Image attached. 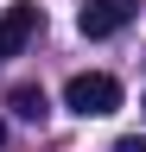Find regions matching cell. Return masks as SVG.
Masks as SVG:
<instances>
[{
	"mask_svg": "<svg viewBox=\"0 0 146 152\" xmlns=\"http://www.w3.org/2000/svg\"><path fill=\"white\" fill-rule=\"evenodd\" d=\"M64 108L83 114V121H102V114L121 108V83H114L108 70H83V76H70V83H64Z\"/></svg>",
	"mask_w": 146,
	"mask_h": 152,
	"instance_id": "cell-1",
	"label": "cell"
},
{
	"mask_svg": "<svg viewBox=\"0 0 146 152\" xmlns=\"http://www.w3.org/2000/svg\"><path fill=\"white\" fill-rule=\"evenodd\" d=\"M127 26H134V0H83V13H76L83 38H114Z\"/></svg>",
	"mask_w": 146,
	"mask_h": 152,
	"instance_id": "cell-2",
	"label": "cell"
},
{
	"mask_svg": "<svg viewBox=\"0 0 146 152\" xmlns=\"http://www.w3.org/2000/svg\"><path fill=\"white\" fill-rule=\"evenodd\" d=\"M38 26H45V13L32 7V0H13V7L0 13V57H19L32 38H38Z\"/></svg>",
	"mask_w": 146,
	"mask_h": 152,
	"instance_id": "cell-3",
	"label": "cell"
},
{
	"mask_svg": "<svg viewBox=\"0 0 146 152\" xmlns=\"http://www.w3.org/2000/svg\"><path fill=\"white\" fill-rule=\"evenodd\" d=\"M7 108L19 114V121H32V127H38L45 114H51V102H45V89H38V83H19V89L7 95Z\"/></svg>",
	"mask_w": 146,
	"mask_h": 152,
	"instance_id": "cell-4",
	"label": "cell"
},
{
	"mask_svg": "<svg viewBox=\"0 0 146 152\" xmlns=\"http://www.w3.org/2000/svg\"><path fill=\"white\" fill-rule=\"evenodd\" d=\"M114 152H146V140H140V133H127V140H121Z\"/></svg>",
	"mask_w": 146,
	"mask_h": 152,
	"instance_id": "cell-5",
	"label": "cell"
},
{
	"mask_svg": "<svg viewBox=\"0 0 146 152\" xmlns=\"http://www.w3.org/2000/svg\"><path fill=\"white\" fill-rule=\"evenodd\" d=\"M0 146H7V127H0Z\"/></svg>",
	"mask_w": 146,
	"mask_h": 152,
	"instance_id": "cell-6",
	"label": "cell"
},
{
	"mask_svg": "<svg viewBox=\"0 0 146 152\" xmlns=\"http://www.w3.org/2000/svg\"><path fill=\"white\" fill-rule=\"evenodd\" d=\"M140 108H146V102H140Z\"/></svg>",
	"mask_w": 146,
	"mask_h": 152,
	"instance_id": "cell-7",
	"label": "cell"
}]
</instances>
